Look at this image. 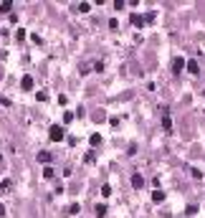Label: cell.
<instances>
[{"label":"cell","instance_id":"cell-1","mask_svg":"<svg viewBox=\"0 0 205 218\" xmlns=\"http://www.w3.org/2000/svg\"><path fill=\"white\" fill-rule=\"evenodd\" d=\"M51 140H53V142L63 140V129H61V127H51Z\"/></svg>","mask_w":205,"mask_h":218},{"label":"cell","instance_id":"cell-2","mask_svg":"<svg viewBox=\"0 0 205 218\" xmlns=\"http://www.w3.org/2000/svg\"><path fill=\"white\" fill-rule=\"evenodd\" d=\"M132 185L134 188H144V177L142 175H132Z\"/></svg>","mask_w":205,"mask_h":218},{"label":"cell","instance_id":"cell-3","mask_svg":"<svg viewBox=\"0 0 205 218\" xmlns=\"http://www.w3.org/2000/svg\"><path fill=\"white\" fill-rule=\"evenodd\" d=\"M21 86H23V89H33V79H30V76H23V79H21Z\"/></svg>","mask_w":205,"mask_h":218},{"label":"cell","instance_id":"cell-4","mask_svg":"<svg viewBox=\"0 0 205 218\" xmlns=\"http://www.w3.org/2000/svg\"><path fill=\"white\" fill-rule=\"evenodd\" d=\"M182 64H185L182 58H175V64H172V71H175V74H180V71H182Z\"/></svg>","mask_w":205,"mask_h":218},{"label":"cell","instance_id":"cell-5","mask_svg":"<svg viewBox=\"0 0 205 218\" xmlns=\"http://www.w3.org/2000/svg\"><path fill=\"white\" fill-rule=\"evenodd\" d=\"M38 162H51V152H38Z\"/></svg>","mask_w":205,"mask_h":218},{"label":"cell","instance_id":"cell-6","mask_svg":"<svg viewBox=\"0 0 205 218\" xmlns=\"http://www.w3.org/2000/svg\"><path fill=\"white\" fill-rule=\"evenodd\" d=\"M8 188H10V180H3V183H0V193H5Z\"/></svg>","mask_w":205,"mask_h":218},{"label":"cell","instance_id":"cell-7","mask_svg":"<svg viewBox=\"0 0 205 218\" xmlns=\"http://www.w3.org/2000/svg\"><path fill=\"white\" fill-rule=\"evenodd\" d=\"M104 213H106V206H96V216H99V218H101V216H104Z\"/></svg>","mask_w":205,"mask_h":218},{"label":"cell","instance_id":"cell-8","mask_svg":"<svg viewBox=\"0 0 205 218\" xmlns=\"http://www.w3.org/2000/svg\"><path fill=\"white\" fill-rule=\"evenodd\" d=\"M10 8H13V5H10V3H3V5H0V13H8V10H10Z\"/></svg>","mask_w":205,"mask_h":218},{"label":"cell","instance_id":"cell-9","mask_svg":"<svg viewBox=\"0 0 205 218\" xmlns=\"http://www.w3.org/2000/svg\"><path fill=\"white\" fill-rule=\"evenodd\" d=\"M0 162H3V157H0Z\"/></svg>","mask_w":205,"mask_h":218}]
</instances>
